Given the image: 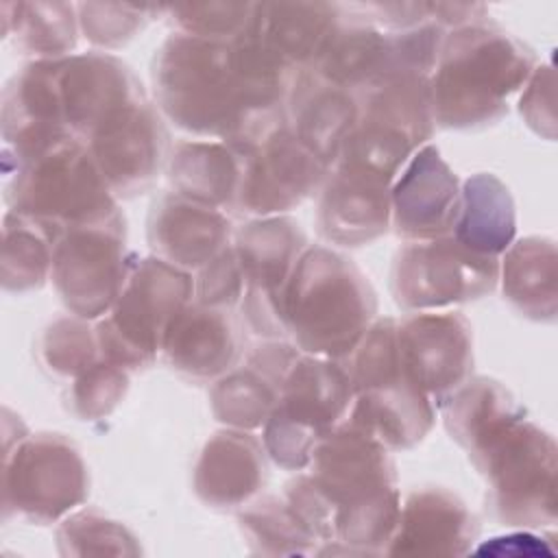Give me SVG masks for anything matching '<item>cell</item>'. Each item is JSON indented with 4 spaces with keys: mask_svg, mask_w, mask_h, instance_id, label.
<instances>
[{
    "mask_svg": "<svg viewBox=\"0 0 558 558\" xmlns=\"http://www.w3.org/2000/svg\"><path fill=\"white\" fill-rule=\"evenodd\" d=\"M294 74L248 31L233 41L177 31L153 59L157 109L174 126L216 137L240 157L288 124Z\"/></svg>",
    "mask_w": 558,
    "mask_h": 558,
    "instance_id": "1",
    "label": "cell"
},
{
    "mask_svg": "<svg viewBox=\"0 0 558 558\" xmlns=\"http://www.w3.org/2000/svg\"><path fill=\"white\" fill-rule=\"evenodd\" d=\"M305 469L331 512L333 538L320 556L384 554L401 508L390 449L344 418L318 440Z\"/></svg>",
    "mask_w": 558,
    "mask_h": 558,
    "instance_id": "2",
    "label": "cell"
},
{
    "mask_svg": "<svg viewBox=\"0 0 558 558\" xmlns=\"http://www.w3.org/2000/svg\"><path fill=\"white\" fill-rule=\"evenodd\" d=\"M534 68V52L486 17L447 31L429 74L434 122L458 131L497 122Z\"/></svg>",
    "mask_w": 558,
    "mask_h": 558,
    "instance_id": "3",
    "label": "cell"
},
{
    "mask_svg": "<svg viewBox=\"0 0 558 558\" xmlns=\"http://www.w3.org/2000/svg\"><path fill=\"white\" fill-rule=\"evenodd\" d=\"M283 310L288 338L301 353L342 362L375 323L377 296L349 257L307 246L286 286Z\"/></svg>",
    "mask_w": 558,
    "mask_h": 558,
    "instance_id": "4",
    "label": "cell"
},
{
    "mask_svg": "<svg viewBox=\"0 0 558 558\" xmlns=\"http://www.w3.org/2000/svg\"><path fill=\"white\" fill-rule=\"evenodd\" d=\"M4 174L9 211L37 222L52 240L120 211L87 146L72 135L4 163Z\"/></svg>",
    "mask_w": 558,
    "mask_h": 558,
    "instance_id": "5",
    "label": "cell"
},
{
    "mask_svg": "<svg viewBox=\"0 0 558 558\" xmlns=\"http://www.w3.org/2000/svg\"><path fill=\"white\" fill-rule=\"evenodd\" d=\"M395 320L377 318L347 357L344 366L353 386L347 418L390 451H403L429 434L436 410L401 366Z\"/></svg>",
    "mask_w": 558,
    "mask_h": 558,
    "instance_id": "6",
    "label": "cell"
},
{
    "mask_svg": "<svg viewBox=\"0 0 558 558\" xmlns=\"http://www.w3.org/2000/svg\"><path fill=\"white\" fill-rule=\"evenodd\" d=\"M486 477L497 519L512 527L556 523V442L551 434L519 416L469 451Z\"/></svg>",
    "mask_w": 558,
    "mask_h": 558,
    "instance_id": "7",
    "label": "cell"
},
{
    "mask_svg": "<svg viewBox=\"0 0 558 558\" xmlns=\"http://www.w3.org/2000/svg\"><path fill=\"white\" fill-rule=\"evenodd\" d=\"M351 403L353 386L340 360L299 353L262 427L268 458L286 471H303L318 440L347 418Z\"/></svg>",
    "mask_w": 558,
    "mask_h": 558,
    "instance_id": "8",
    "label": "cell"
},
{
    "mask_svg": "<svg viewBox=\"0 0 558 558\" xmlns=\"http://www.w3.org/2000/svg\"><path fill=\"white\" fill-rule=\"evenodd\" d=\"M192 296L190 272L155 255L133 262L116 303L96 323L100 357L126 371L150 366L163 347L170 323Z\"/></svg>",
    "mask_w": 558,
    "mask_h": 558,
    "instance_id": "9",
    "label": "cell"
},
{
    "mask_svg": "<svg viewBox=\"0 0 558 558\" xmlns=\"http://www.w3.org/2000/svg\"><path fill=\"white\" fill-rule=\"evenodd\" d=\"M434 126L429 76H392L360 96L357 122L336 163L392 183L408 159L427 144Z\"/></svg>",
    "mask_w": 558,
    "mask_h": 558,
    "instance_id": "10",
    "label": "cell"
},
{
    "mask_svg": "<svg viewBox=\"0 0 558 558\" xmlns=\"http://www.w3.org/2000/svg\"><path fill=\"white\" fill-rule=\"evenodd\" d=\"M89 475L78 447L61 434H24L4 445L2 510L4 519L20 517L48 525L85 504Z\"/></svg>",
    "mask_w": 558,
    "mask_h": 558,
    "instance_id": "11",
    "label": "cell"
},
{
    "mask_svg": "<svg viewBox=\"0 0 558 558\" xmlns=\"http://www.w3.org/2000/svg\"><path fill=\"white\" fill-rule=\"evenodd\" d=\"M133 262L126 251L124 216L65 229L52 248L50 279L65 307L87 320L111 310Z\"/></svg>",
    "mask_w": 558,
    "mask_h": 558,
    "instance_id": "12",
    "label": "cell"
},
{
    "mask_svg": "<svg viewBox=\"0 0 558 558\" xmlns=\"http://www.w3.org/2000/svg\"><path fill=\"white\" fill-rule=\"evenodd\" d=\"M499 259L462 246L453 235L405 242L390 270L395 303L405 312H429L475 301L495 290Z\"/></svg>",
    "mask_w": 558,
    "mask_h": 558,
    "instance_id": "13",
    "label": "cell"
},
{
    "mask_svg": "<svg viewBox=\"0 0 558 558\" xmlns=\"http://www.w3.org/2000/svg\"><path fill=\"white\" fill-rule=\"evenodd\" d=\"M307 238L290 216H266L246 222L233 242L244 272L242 314L262 340H286V286L307 248Z\"/></svg>",
    "mask_w": 558,
    "mask_h": 558,
    "instance_id": "14",
    "label": "cell"
},
{
    "mask_svg": "<svg viewBox=\"0 0 558 558\" xmlns=\"http://www.w3.org/2000/svg\"><path fill=\"white\" fill-rule=\"evenodd\" d=\"M83 144L113 196L146 192L168 161V131L146 94L109 113Z\"/></svg>",
    "mask_w": 558,
    "mask_h": 558,
    "instance_id": "15",
    "label": "cell"
},
{
    "mask_svg": "<svg viewBox=\"0 0 558 558\" xmlns=\"http://www.w3.org/2000/svg\"><path fill=\"white\" fill-rule=\"evenodd\" d=\"M329 170L283 124L242 157L235 207L255 218L281 216L318 192Z\"/></svg>",
    "mask_w": 558,
    "mask_h": 558,
    "instance_id": "16",
    "label": "cell"
},
{
    "mask_svg": "<svg viewBox=\"0 0 558 558\" xmlns=\"http://www.w3.org/2000/svg\"><path fill=\"white\" fill-rule=\"evenodd\" d=\"M401 366L432 399L462 386L473 373V333L460 312H410L395 320Z\"/></svg>",
    "mask_w": 558,
    "mask_h": 558,
    "instance_id": "17",
    "label": "cell"
},
{
    "mask_svg": "<svg viewBox=\"0 0 558 558\" xmlns=\"http://www.w3.org/2000/svg\"><path fill=\"white\" fill-rule=\"evenodd\" d=\"M460 181L434 144L421 146L390 185V227L408 242L451 235Z\"/></svg>",
    "mask_w": 558,
    "mask_h": 558,
    "instance_id": "18",
    "label": "cell"
},
{
    "mask_svg": "<svg viewBox=\"0 0 558 558\" xmlns=\"http://www.w3.org/2000/svg\"><path fill=\"white\" fill-rule=\"evenodd\" d=\"M133 70L109 52H83L61 59L59 98L65 129L81 142L122 105L144 96Z\"/></svg>",
    "mask_w": 558,
    "mask_h": 558,
    "instance_id": "19",
    "label": "cell"
},
{
    "mask_svg": "<svg viewBox=\"0 0 558 558\" xmlns=\"http://www.w3.org/2000/svg\"><path fill=\"white\" fill-rule=\"evenodd\" d=\"M390 185L366 170L336 163L329 170L316 211L323 240L338 246H364L390 227Z\"/></svg>",
    "mask_w": 558,
    "mask_h": 558,
    "instance_id": "20",
    "label": "cell"
},
{
    "mask_svg": "<svg viewBox=\"0 0 558 558\" xmlns=\"http://www.w3.org/2000/svg\"><path fill=\"white\" fill-rule=\"evenodd\" d=\"M480 523L466 504L440 486L412 490L386 545L388 556H464L473 551Z\"/></svg>",
    "mask_w": 558,
    "mask_h": 558,
    "instance_id": "21",
    "label": "cell"
},
{
    "mask_svg": "<svg viewBox=\"0 0 558 558\" xmlns=\"http://www.w3.org/2000/svg\"><path fill=\"white\" fill-rule=\"evenodd\" d=\"M231 220L222 209L161 194L146 220V238L155 257L185 272L201 270L231 244Z\"/></svg>",
    "mask_w": 558,
    "mask_h": 558,
    "instance_id": "22",
    "label": "cell"
},
{
    "mask_svg": "<svg viewBox=\"0 0 558 558\" xmlns=\"http://www.w3.org/2000/svg\"><path fill=\"white\" fill-rule=\"evenodd\" d=\"M161 353L177 373L190 379H218L235 366L242 353L240 327L231 310L190 301L170 323Z\"/></svg>",
    "mask_w": 558,
    "mask_h": 558,
    "instance_id": "23",
    "label": "cell"
},
{
    "mask_svg": "<svg viewBox=\"0 0 558 558\" xmlns=\"http://www.w3.org/2000/svg\"><path fill=\"white\" fill-rule=\"evenodd\" d=\"M264 442L244 429L216 432L194 466V493L211 508H242L268 480Z\"/></svg>",
    "mask_w": 558,
    "mask_h": 558,
    "instance_id": "24",
    "label": "cell"
},
{
    "mask_svg": "<svg viewBox=\"0 0 558 558\" xmlns=\"http://www.w3.org/2000/svg\"><path fill=\"white\" fill-rule=\"evenodd\" d=\"M360 116V96L325 81L314 70L294 74L286 118L290 131L329 168L351 135Z\"/></svg>",
    "mask_w": 558,
    "mask_h": 558,
    "instance_id": "25",
    "label": "cell"
},
{
    "mask_svg": "<svg viewBox=\"0 0 558 558\" xmlns=\"http://www.w3.org/2000/svg\"><path fill=\"white\" fill-rule=\"evenodd\" d=\"M340 20L329 2H255L248 33L292 72L310 70Z\"/></svg>",
    "mask_w": 558,
    "mask_h": 558,
    "instance_id": "26",
    "label": "cell"
},
{
    "mask_svg": "<svg viewBox=\"0 0 558 558\" xmlns=\"http://www.w3.org/2000/svg\"><path fill=\"white\" fill-rule=\"evenodd\" d=\"M310 70L325 81L362 96L371 87L395 76L390 33L381 31L360 13L355 17H344L340 7V20Z\"/></svg>",
    "mask_w": 558,
    "mask_h": 558,
    "instance_id": "27",
    "label": "cell"
},
{
    "mask_svg": "<svg viewBox=\"0 0 558 558\" xmlns=\"http://www.w3.org/2000/svg\"><path fill=\"white\" fill-rule=\"evenodd\" d=\"M166 172L170 192L225 209L235 205L242 157L225 142L181 140L168 153Z\"/></svg>",
    "mask_w": 558,
    "mask_h": 558,
    "instance_id": "28",
    "label": "cell"
},
{
    "mask_svg": "<svg viewBox=\"0 0 558 558\" xmlns=\"http://www.w3.org/2000/svg\"><path fill=\"white\" fill-rule=\"evenodd\" d=\"M451 235L469 251L497 259L514 242V201L497 174L477 172L460 185V209Z\"/></svg>",
    "mask_w": 558,
    "mask_h": 558,
    "instance_id": "29",
    "label": "cell"
},
{
    "mask_svg": "<svg viewBox=\"0 0 558 558\" xmlns=\"http://www.w3.org/2000/svg\"><path fill=\"white\" fill-rule=\"evenodd\" d=\"M556 244L549 238L514 240L499 259V281L506 301L525 318L554 323L558 314Z\"/></svg>",
    "mask_w": 558,
    "mask_h": 558,
    "instance_id": "30",
    "label": "cell"
},
{
    "mask_svg": "<svg viewBox=\"0 0 558 558\" xmlns=\"http://www.w3.org/2000/svg\"><path fill=\"white\" fill-rule=\"evenodd\" d=\"M449 436L469 453L512 418L525 414L512 392L490 377H469L438 401Z\"/></svg>",
    "mask_w": 558,
    "mask_h": 558,
    "instance_id": "31",
    "label": "cell"
},
{
    "mask_svg": "<svg viewBox=\"0 0 558 558\" xmlns=\"http://www.w3.org/2000/svg\"><path fill=\"white\" fill-rule=\"evenodd\" d=\"M78 13L68 2H4L2 35L37 59H63L78 39Z\"/></svg>",
    "mask_w": 558,
    "mask_h": 558,
    "instance_id": "32",
    "label": "cell"
},
{
    "mask_svg": "<svg viewBox=\"0 0 558 558\" xmlns=\"http://www.w3.org/2000/svg\"><path fill=\"white\" fill-rule=\"evenodd\" d=\"M279 384L264 368L244 362L218 377L211 386V412L216 421L231 429H259L277 405Z\"/></svg>",
    "mask_w": 558,
    "mask_h": 558,
    "instance_id": "33",
    "label": "cell"
},
{
    "mask_svg": "<svg viewBox=\"0 0 558 558\" xmlns=\"http://www.w3.org/2000/svg\"><path fill=\"white\" fill-rule=\"evenodd\" d=\"M240 527L253 554L262 556H310L318 554V541L294 512L275 495L253 497L238 514Z\"/></svg>",
    "mask_w": 558,
    "mask_h": 558,
    "instance_id": "34",
    "label": "cell"
},
{
    "mask_svg": "<svg viewBox=\"0 0 558 558\" xmlns=\"http://www.w3.org/2000/svg\"><path fill=\"white\" fill-rule=\"evenodd\" d=\"M54 240L33 220L7 211L2 225V288L28 292L46 283L52 272Z\"/></svg>",
    "mask_w": 558,
    "mask_h": 558,
    "instance_id": "35",
    "label": "cell"
},
{
    "mask_svg": "<svg viewBox=\"0 0 558 558\" xmlns=\"http://www.w3.org/2000/svg\"><path fill=\"white\" fill-rule=\"evenodd\" d=\"M57 547L63 556H137L142 549L126 525L83 508L61 519Z\"/></svg>",
    "mask_w": 558,
    "mask_h": 558,
    "instance_id": "36",
    "label": "cell"
},
{
    "mask_svg": "<svg viewBox=\"0 0 558 558\" xmlns=\"http://www.w3.org/2000/svg\"><path fill=\"white\" fill-rule=\"evenodd\" d=\"M39 355L48 371L59 377H76L100 357L96 327L76 314L52 320L39 340Z\"/></svg>",
    "mask_w": 558,
    "mask_h": 558,
    "instance_id": "37",
    "label": "cell"
},
{
    "mask_svg": "<svg viewBox=\"0 0 558 558\" xmlns=\"http://www.w3.org/2000/svg\"><path fill=\"white\" fill-rule=\"evenodd\" d=\"M179 33L233 41L251 24L255 13V2H190L163 7Z\"/></svg>",
    "mask_w": 558,
    "mask_h": 558,
    "instance_id": "38",
    "label": "cell"
},
{
    "mask_svg": "<svg viewBox=\"0 0 558 558\" xmlns=\"http://www.w3.org/2000/svg\"><path fill=\"white\" fill-rule=\"evenodd\" d=\"M126 368L98 357L72 381L70 401L72 410L83 421H98L109 416L129 390Z\"/></svg>",
    "mask_w": 558,
    "mask_h": 558,
    "instance_id": "39",
    "label": "cell"
},
{
    "mask_svg": "<svg viewBox=\"0 0 558 558\" xmlns=\"http://www.w3.org/2000/svg\"><path fill=\"white\" fill-rule=\"evenodd\" d=\"M159 9L155 7H131V4H102L85 2L76 7L78 26L87 41L100 48H118L135 37L144 28L148 15Z\"/></svg>",
    "mask_w": 558,
    "mask_h": 558,
    "instance_id": "40",
    "label": "cell"
},
{
    "mask_svg": "<svg viewBox=\"0 0 558 558\" xmlns=\"http://www.w3.org/2000/svg\"><path fill=\"white\" fill-rule=\"evenodd\" d=\"M244 272L231 244L198 270L194 281V296L203 305L233 310L244 296Z\"/></svg>",
    "mask_w": 558,
    "mask_h": 558,
    "instance_id": "41",
    "label": "cell"
},
{
    "mask_svg": "<svg viewBox=\"0 0 558 558\" xmlns=\"http://www.w3.org/2000/svg\"><path fill=\"white\" fill-rule=\"evenodd\" d=\"M556 81L551 63L538 65L532 70L525 81V89L519 98V113L525 124L541 137H556Z\"/></svg>",
    "mask_w": 558,
    "mask_h": 558,
    "instance_id": "42",
    "label": "cell"
},
{
    "mask_svg": "<svg viewBox=\"0 0 558 558\" xmlns=\"http://www.w3.org/2000/svg\"><path fill=\"white\" fill-rule=\"evenodd\" d=\"M475 551L490 556H551L554 547L547 545L545 538L534 536L532 532H512L482 543L480 547H475Z\"/></svg>",
    "mask_w": 558,
    "mask_h": 558,
    "instance_id": "43",
    "label": "cell"
}]
</instances>
